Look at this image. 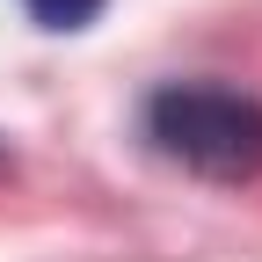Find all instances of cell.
I'll return each instance as SVG.
<instances>
[{"label":"cell","mask_w":262,"mask_h":262,"mask_svg":"<svg viewBox=\"0 0 262 262\" xmlns=\"http://www.w3.org/2000/svg\"><path fill=\"white\" fill-rule=\"evenodd\" d=\"M22 8H29V22H37V29H88L110 0H22Z\"/></svg>","instance_id":"cell-2"},{"label":"cell","mask_w":262,"mask_h":262,"mask_svg":"<svg viewBox=\"0 0 262 262\" xmlns=\"http://www.w3.org/2000/svg\"><path fill=\"white\" fill-rule=\"evenodd\" d=\"M0 175H8V139H0Z\"/></svg>","instance_id":"cell-3"},{"label":"cell","mask_w":262,"mask_h":262,"mask_svg":"<svg viewBox=\"0 0 262 262\" xmlns=\"http://www.w3.org/2000/svg\"><path fill=\"white\" fill-rule=\"evenodd\" d=\"M146 139L160 160L204 182H255L262 175V102L219 80H168L146 95Z\"/></svg>","instance_id":"cell-1"}]
</instances>
